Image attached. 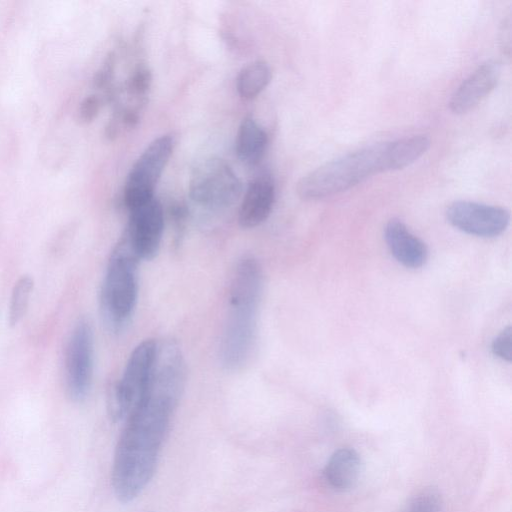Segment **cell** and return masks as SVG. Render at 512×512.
<instances>
[{"instance_id":"1","label":"cell","mask_w":512,"mask_h":512,"mask_svg":"<svg viewBox=\"0 0 512 512\" xmlns=\"http://www.w3.org/2000/svg\"><path fill=\"white\" fill-rule=\"evenodd\" d=\"M184 376L175 365H156L142 400L125 420L111 472L112 488L121 502L134 500L152 479Z\"/></svg>"},{"instance_id":"2","label":"cell","mask_w":512,"mask_h":512,"mask_svg":"<svg viewBox=\"0 0 512 512\" xmlns=\"http://www.w3.org/2000/svg\"><path fill=\"white\" fill-rule=\"evenodd\" d=\"M262 287L263 274L259 262L253 256H243L233 272L220 343V360L227 370L242 368L250 358Z\"/></svg>"},{"instance_id":"3","label":"cell","mask_w":512,"mask_h":512,"mask_svg":"<svg viewBox=\"0 0 512 512\" xmlns=\"http://www.w3.org/2000/svg\"><path fill=\"white\" fill-rule=\"evenodd\" d=\"M405 168L398 139L373 144L331 160L303 176L296 185L301 199L318 200L341 193L381 172Z\"/></svg>"},{"instance_id":"4","label":"cell","mask_w":512,"mask_h":512,"mask_svg":"<svg viewBox=\"0 0 512 512\" xmlns=\"http://www.w3.org/2000/svg\"><path fill=\"white\" fill-rule=\"evenodd\" d=\"M123 237L108 261L100 296L101 312L107 327L121 331L129 323L138 298V264Z\"/></svg>"},{"instance_id":"5","label":"cell","mask_w":512,"mask_h":512,"mask_svg":"<svg viewBox=\"0 0 512 512\" xmlns=\"http://www.w3.org/2000/svg\"><path fill=\"white\" fill-rule=\"evenodd\" d=\"M190 198L199 206L221 210L242 194V183L231 166L219 157H207L193 168L188 184Z\"/></svg>"},{"instance_id":"6","label":"cell","mask_w":512,"mask_h":512,"mask_svg":"<svg viewBox=\"0 0 512 512\" xmlns=\"http://www.w3.org/2000/svg\"><path fill=\"white\" fill-rule=\"evenodd\" d=\"M157 346L153 339H146L130 354L110 396L109 412L115 421L126 420L142 400L152 374Z\"/></svg>"},{"instance_id":"7","label":"cell","mask_w":512,"mask_h":512,"mask_svg":"<svg viewBox=\"0 0 512 512\" xmlns=\"http://www.w3.org/2000/svg\"><path fill=\"white\" fill-rule=\"evenodd\" d=\"M174 139L162 135L141 153L128 174L123 200L128 210L154 198L155 187L173 153Z\"/></svg>"},{"instance_id":"8","label":"cell","mask_w":512,"mask_h":512,"mask_svg":"<svg viewBox=\"0 0 512 512\" xmlns=\"http://www.w3.org/2000/svg\"><path fill=\"white\" fill-rule=\"evenodd\" d=\"M93 331L87 320L74 327L65 351L66 391L73 401H82L90 391L93 376Z\"/></svg>"},{"instance_id":"9","label":"cell","mask_w":512,"mask_h":512,"mask_svg":"<svg viewBox=\"0 0 512 512\" xmlns=\"http://www.w3.org/2000/svg\"><path fill=\"white\" fill-rule=\"evenodd\" d=\"M164 230V212L154 197L129 210L123 238L139 260L153 259L160 247Z\"/></svg>"},{"instance_id":"10","label":"cell","mask_w":512,"mask_h":512,"mask_svg":"<svg viewBox=\"0 0 512 512\" xmlns=\"http://www.w3.org/2000/svg\"><path fill=\"white\" fill-rule=\"evenodd\" d=\"M446 217L458 230L477 237H496L509 225L510 213L503 207L471 201H455Z\"/></svg>"},{"instance_id":"11","label":"cell","mask_w":512,"mask_h":512,"mask_svg":"<svg viewBox=\"0 0 512 512\" xmlns=\"http://www.w3.org/2000/svg\"><path fill=\"white\" fill-rule=\"evenodd\" d=\"M501 75L500 62L489 60L479 65L452 94L449 108L464 114L477 106L496 87Z\"/></svg>"},{"instance_id":"12","label":"cell","mask_w":512,"mask_h":512,"mask_svg":"<svg viewBox=\"0 0 512 512\" xmlns=\"http://www.w3.org/2000/svg\"><path fill=\"white\" fill-rule=\"evenodd\" d=\"M275 201V186L272 178L260 175L248 185L238 212V221L243 228H254L270 215Z\"/></svg>"},{"instance_id":"13","label":"cell","mask_w":512,"mask_h":512,"mask_svg":"<svg viewBox=\"0 0 512 512\" xmlns=\"http://www.w3.org/2000/svg\"><path fill=\"white\" fill-rule=\"evenodd\" d=\"M384 237L391 254L403 266L417 269L426 263L428 258L426 244L401 220H389L384 229Z\"/></svg>"},{"instance_id":"14","label":"cell","mask_w":512,"mask_h":512,"mask_svg":"<svg viewBox=\"0 0 512 512\" xmlns=\"http://www.w3.org/2000/svg\"><path fill=\"white\" fill-rule=\"evenodd\" d=\"M361 473V459L352 448L344 447L335 451L329 458L324 476L335 490L346 491L355 486Z\"/></svg>"},{"instance_id":"15","label":"cell","mask_w":512,"mask_h":512,"mask_svg":"<svg viewBox=\"0 0 512 512\" xmlns=\"http://www.w3.org/2000/svg\"><path fill=\"white\" fill-rule=\"evenodd\" d=\"M268 143L265 130L252 117H245L238 129L235 151L246 165H256L263 158Z\"/></svg>"},{"instance_id":"16","label":"cell","mask_w":512,"mask_h":512,"mask_svg":"<svg viewBox=\"0 0 512 512\" xmlns=\"http://www.w3.org/2000/svg\"><path fill=\"white\" fill-rule=\"evenodd\" d=\"M272 78L270 66L261 60L246 65L237 77V90L244 99L257 97Z\"/></svg>"},{"instance_id":"17","label":"cell","mask_w":512,"mask_h":512,"mask_svg":"<svg viewBox=\"0 0 512 512\" xmlns=\"http://www.w3.org/2000/svg\"><path fill=\"white\" fill-rule=\"evenodd\" d=\"M34 282L28 275L21 276L14 284L8 311V322L17 325L25 316Z\"/></svg>"},{"instance_id":"18","label":"cell","mask_w":512,"mask_h":512,"mask_svg":"<svg viewBox=\"0 0 512 512\" xmlns=\"http://www.w3.org/2000/svg\"><path fill=\"white\" fill-rule=\"evenodd\" d=\"M443 499L435 488H425L412 496L402 512H443Z\"/></svg>"},{"instance_id":"19","label":"cell","mask_w":512,"mask_h":512,"mask_svg":"<svg viewBox=\"0 0 512 512\" xmlns=\"http://www.w3.org/2000/svg\"><path fill=\"white\" fill-rule=\"evenodd\" d=\"M151 79V73L147 68L136 69L127 82L128 93L134 97H143L150 88Z\"/></svg>"},{"instance_id":"20","label":"cell","mask_w":512,"mask_h":512,"mask_svg":"<svg viewBox=\"0 0 512 512\" xmlns=\"http://www.w3.org/2000/svg\"><path fill=\"white\" fill-rule=\"evenodd\" d=\"M491 349L493 354L507 362L512 359V329L510 326L504 328L492 341Z\"/></svg>"},{"instance_id":"21","label":"cell","mask_w":512,"mask_h":512,"mask_svg":"<svg viewBox=\"0 0 512 512\" xmlns=\"http://www.w3.org/2000/svg\"><path fill=\"white\" fill-rule=\"evenodd\" d=\"M100 110V99L96 95L86 97L80 105V118L85 122L92 121Z\"/></svg>"}]
</instances>
